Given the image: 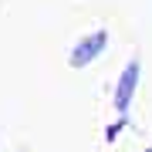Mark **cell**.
I'll return each mask as SVG.
<instances>
[{"instance_id": "6da1fadb", "label": "cell", "mask_w": 152, "mask_h": 152, "mask_svg": "<svg viewBox=\"0 0 152 152\" xmlns=\"http://www.w3.org/2000/svg\"><path fill=\"white\" fill-rule=\"evenodd\" d=\"M105 44H108V34H105V31H95L91 37H85V41L75 44V51H71L68 64H71V68H85V64H91V61L102 54Z\"/></svg>"}, {"instance_id": "7a4b0ae2", "label": "cell", "mask_w": 152, "mask_h": 152, "mask_svg": "<svg viewBox=\"0 0 152 152\" xmlns=\"http://www.w3.org/2000/svg\"><path fill=\"white\" fill-rule=\"evenodd\" d=\"M135 85H139V61H129L125 71H122V78H118V88H115V108L118 112L129 108L132 95H135Z\"/></svg>"}, {"instance_id": "3957f363", "label": "cell", "mask_w": 152, "mask_h": 152, "mask_svg": "<svg viewBox=\"0 0 152 152\" xmlns=\"http://www.w3.org/2000/svg\"><path fill=\"white\" fill-rule=\"evenodd\" d=\"M145 152H152V149H145Z\"/></svg>"}]
</instances>
